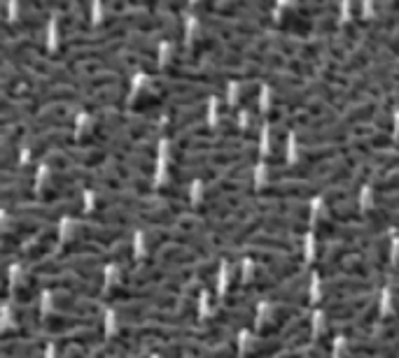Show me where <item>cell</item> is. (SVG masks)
Returning a JSON list of instances; mask_svg holds the SVG:
<instances>
[{
    "label": "cell",
    "instance_id": "5",
    "mask_svg": "<svg viewBox=\"0 0 399 358\" xmlns=\"http://www.w3.org/2000/svg\"><path fill=\"white\" fill-rule=\"evenodd\" d=\"M161 5H164L166 14H173V17H180L187 10V0H164Z\"/></svg>",
    "mask_w": 399,
    "mask_h": 358
},
{
    "label": "cell",
    "instance_id": "2",
    "mask_svg": "<svg viewBox=\"0 0 399 358\" xmlns=\"http://www.w3.org/2000/svg\"><path fill=\"white\" fill-rule=\"evenodd\" d=\"M45 284V281H40V275L37 272H26L21 275V277L17 279V291H15V298L19 305H28L33 303L37 298V293H40V286Z\"/></svg>",
    "mask_w": 399,
    "mask_h": 358
},
{
    "label": "cell",
    "instance_id": "3",
    "mask_svg": "<svg viewBox=\"0 0 399 358\" xmlns=\"http://www.w3.org/2000/svg\"><path fill=\"white\" fill-rule=\"evenodd\" d=\"M259 96H261V84H259V81L257 79L245 81V84L241 86V91H239V110L257 115V100H259Z\"/></svg>",
    "mask_w": 399,
    "mask_h": 358
},
{
    "label": "cell",
    "instance_id": "4",
    "mask_svg": "<svg viewBox=\"0 0 399 358\" xmlns=\"http://www.w3.org/2000/svg\"><path fill=\"white\" fill-rule=\"evenodd\" d=\"M383 49H388V52L392 54V59L399 61V28L390 30V33H388V40H385V45H383Z\"/></svg>",
    "mask_w": 399,
    "mask_h": 358
},
{
    "label": "cell",
    "instance_id": "1",
    "mask_svg": "<svg viewBox=\"0 0 399 358\" xmlns=\"http://www.w3.org/2000/svg\"><path fill=\"white\" fill-rule=\"evenodd\" d=\"M166 105H168L166 98L161 96L159 91H154L152 86H145V89H140L133 98H131L129 108L136 117H145V119L157 121L161 115H166Z\"/></svg>",
    "mask_w": 399,
    "mask_h": 358
}]
</instances>
